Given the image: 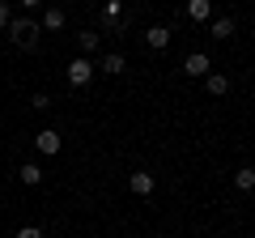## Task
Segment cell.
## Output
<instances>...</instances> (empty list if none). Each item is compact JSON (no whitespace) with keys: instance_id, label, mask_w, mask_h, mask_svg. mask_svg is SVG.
I'll return each mask as SVG.
<instances>
[{"instance_id":"obj_1","label":"cell","mask_w":255,"mask_h":238,"mask_svg":"<svg viewBox=\"0 0 255 238\" xmlns=\"http://www.w3.org/2000/svg\"><path fill=\"white\" fill-rule=\"evenodd\" d=\"M13 34V43L17 47H34V38H38V21H30V17H9V26H4Z\"/></svg>"},{"instance_id":"obj_2","label":"cell","mask_w":255,"mask_h":238,"mask_svg":"<svg viewBox=\"0 0 255 238\" xmlns=\"http://www.w3.org/2000/svg\"><path fill=\"white\" fill-rule=\"evenodd\" d=\"M90 77H94V60L90 55H77L73 64H68V81L73 85H90Z\"/></svg>"},{"instance_id":"obj_3","label":"cell","mask_w":255,"mask_h":238,"mask_svg":"<svg viewBox=\"0 0 255 238\" xmlns=\"http://www.w3.org/2000/svg\"><path fill=\"white\" fill-rule=\"evenodd\" d=\"M209 68H213V60L204 51H191L187 60H183V73H187V77H209Z\"/></svg>"},{"instance_id":"obj_4","label":"cell","mask_w":255,"mask_h":238,"mask_svg":"<svg viewBox=\"0 0 255 238\" xmlns=\"http://www.w3.org/2000/svg\"><path fill=\"white\" fill-rule=\"evenodd\" d=\"M128 192H132V196H149V192H153V174H149V170H132V174H128Z\"/></svg>"},{"instance_id":"obj_5","label":"cell","mask_w":255,"mask_h":238,"mask_svg":"<svg viewBox=\"0 0 255 238\" xmlns=\"http://www.w3.org/2000/svg\"><path fill=\"white\" fill-rule=\"evenodd\" d=\"M34 145H38V153L55 157V153H60V132H55V128H43V132L34 136Z\"/></svg>"},{"instance_id":"obj_6","label":"cell","mask_w":255,"mask_h":238,"mask_svg":"<svg viewBox=\"0 0 255 238\" xmlns=\"http://www.w3.org/2000/svg\"><path fill=\"white\" fill-rule=\"evenodd\" d=\"M145 43L153 47V51H166V47H170V30H166V26H149L145 30Z\"/></svg>"},{"instance_id":"obj_7","label":"cell","mask_w":255,"mask_h":238,"mask_svg":"<svg viewBox=\"0 0 255 238\" xmlns=\"http://www.w3.org/2000/svg\"><path fill=\"white\" fill-rule=\"evenodd\" d=\"M187 17L191 21H209L213 17V0H187Z\"/></svg>"},{"instance_id":"obj_8","label":"cell","mask_w":255,"mask_h":238,"mask_svg":"<svg viewBox=\"0 0 255 238\" xmlns=\"http://www.w3.org/2000/svg\"><path fill=\"white\" fill-rule=\"evenodd\" d=\"M98 68H102L107 77H119L128 64H124V55H119V51H111V55H102V64H98Z\"/></svg>"},{"instance_id":"obj_9","label":"cell","mask_w":255,"mask_h":238,"mask_svg":"<svg viewBox=\"0 0 255 238\" xmlns=\"http://www.w3.org/2000/svg\"><path fill=\"white\" fill-rule=\"evenodd\" d=\"M17 174H21V183H26V187H38V183H43V166H34V162H26Z\"/></svg>"},{"instance_id":"obj_10","label":"cell","mask_w":255,"mask_h":238,"mask_svg":"<svg viewBox=\"0 0 255 238\" xmlns=\"http://www.w3.org/2000/svg\"><path fill=\"white\" fill-rule=\"evenodd\" d=\"M204 85H209V94H217V98H221V94L230 90V77H221V73H209V77H204Z\"/></svg>"},{"instance_id":"obj_11","label":"cell","mask_w":255,"mask_h":238,"mask_svg":"<svg viewBox=\"0 0 255 238\" xmlns=\"http://www.w3.org/2000/svg\"><path fill=\"white\" fill-rule=\"evenodd\" d=\"M64 26V9H47L43 13V26H38V30H60Z\"/></svg>"},{"instance_id":"obj_12","label":"cell","mask_w":255,"mask_h":238,"mask_svg":"<svg viewBox=\"0 0 255 238\" xmlns=\"http://www.w3.org/2000/svg\"><path fill=\"white\" fill-rule=\"evenodd\" d=\"M98 38H102V34H94V30H81V34H77V43H81V55H90L94 47H98Z\"/></svg>"},{"instance_id":"obj_13","label":"cell","mask_w":255,"mask_h":238,"mask_svg":"<svg viewBox=\"0 0 255 238\" xmlns=\"http://www.w3.org/2000/svg\"><path fill=\"white\" fill-rule=\"evenodd\" d=\"M230 34H234V21H230V17H217V21H213V38H230Z\"/></svg>"},{"instance_id":"obj_14","label":"cell","mask_w":255,"mask_h":238,"mask_svg":"<svg viewBox=\"0 0 255 238\" xmlns=\"http://www.w3.org/2000/svg\"><path fill=\"white\" fill-rule=\"evenodd\" d=\"M119 13H124V4H119V0H107V9H102L107 26H115V21H119Z\"/></svg>"},{"instance_id":"obj_15","label":"cell","mask_w":255,"mask_h":238,"mask_svg":"<svg viewBox=\"0 0 255 238\" xmlns=\"http://www.w3.org/2000/svg\"><path fill=\"white\" fill-rule=\"evenodd\" d=\"M234 179H238V187H243V192H251V187H255V170H251V166H243Z\"/></svg>"},{"instance_id":"obj_16","label":"cell","mask_w":255,"mask_h":238,"mask_svg":"<svg viewBox=\"0 0 255 238\" xmlns=\"http://www.w3.org/2000/svg\"><path fill=\"white\" fill-rule=\"evenodd\" d=\"M17 238H43V230H38V226H21Z\"/></svg>"},{"instance_id":"obj_17","label":"cell","mask_w":255,"mask_h":238,"mask_svg":"<svg viewBox=\"0 0 255 238\" xmlns=\"http://www.w3.org/2000/svg\"><path fill=\"white\" fill-rule=\"evenodd\" d=\"M9 26V4H4V0H0V30Z\"/></svg>"},{"instance_id":"obj_18","label":"cell","mask_w":255,"mask_h":238,"mask_svg":"<svg viewBox=\"0 0 255 238\" xmlns=\"http://www.w3.org/2000/svg\"><path fill=\"white\" fill-rule=\"evenodd\" d=\"M21 4H26V9H34V4H43V0H21Z\"/></svg>"}]
</instances>
